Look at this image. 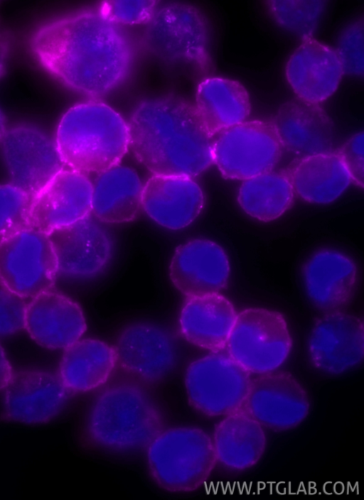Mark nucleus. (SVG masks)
Segmentation results:
<instances>
[{
  "mask_svg": "<svg viewBox=\"0 0 364 500\" xmlns=\"http://www.w3.org/2000/svg\"><path fill=\"white\" fill-rule=\"evenodd\" d=\"M38 64L68 88L99 97L119 87L134 62L133 42L99 10H80L42 23L30 38Z\"/></svg>",
  "mask_w": 364,
  "mask_h": 500,
  "instance_id": "f257e3e1",
  "label": "nucleus"
},
{
  "mask_svg": "<svg viewBox=\"0 0 364 500\" xmlns=\"http://www.w3.org/2000/svg\"><path fill=\"white\" fill-rule=\"evenodd\" d=\"M128 126L129 146L154 175L192 177L213 163V136L184 100L144 99L134 107Z\"/></svg>",
  "mask_w": 364,
  "mask_h": 500,
  "instance_id": "f03ea898",
  "label": "nucleus"
},
{
  "mask_svg": "<svg viewBox=\"0 0 364 500\" xmlns=\"http://www.w3.org/2000/svg\"><path fill=\"white\" fill-rule=\"evenodd\" d=\"M55 143L63 163L82 173H100L119 163L129 147L128 122L107 104L89 100L60 119Z\"/></svg>",
  "mask_w": 364,
  "mask_h": 500,
  "instance_id": "7ed1b4c3",
  "label": "nucleus"
},
{
  "mask_svg": "<svg viewBox=\"0 0 364 500\" xmlns=\"http://www.w3.org/2000/svg\"><path fill=\"white\" fill-rule=\"evenodd\" d=\"M294 276L301 302L323 315L345 311L354 303L360 288L361 265L351 246L323 238L301 251Z\"/></svg>",
  "mask_w": 364,
  "mask_h": 500,
  "instance_id": "20e7f679",
  "label": "nucleus"
},
{
  "mask_svg": "<svg viewBox=\"0 0 364 500\" xmlns=\"http://www.w3.org/2000/svg\"><path fill=\"white\" fill-rule=\"evenodd\" d=\"M164 426L163 414L151 396L129 384L101 392L87 420L88 436L95 444L120 452L146 448Z\"/></svg>",
  "mask_w": 364,
  "mask_h": 500,
  "instance_id": "39448f33",
  "label": "nucleus"
},
{
  "mask_svg": "<svg viewBox=\"0 0 364 500\" xmlns=\"http://www.w3.org/2000/svg\"><path fill=\"white\" fill-rule=\"evenodd\" d=\"M215 461L211 438L196 426L164 428L146 452V464L151 480L171 493L198 489L208 477Z\"/></svg>",
  "mask_w": 364,
  "mask_h": 500,
  "instance_id": "423d86ee",
  "label": "nucleus"
},
{
  "mask_svg": "<svg viewBox=\"0 0 364 500\" xmlns=\"http://www.w3.org/2000/svg\"><path fill=\"white\" fill-rule=\"evenodd\" d=\"M141 42L144 50L173 65L203 68L210 59V36L204 18L193 6L157 1L144 23Z\"/></svg>",
  "mask_w": 364,
  "mask_h": 500,
  "instance_id": "0eeeda50",
  "label": "nucleus"
},
{
  "mask_svg": "<svg viewBox=\"0 0 364 500\" xmlns=\"http://www.w3.org/2000/svg\"><path fill=\"white\" fill-rule=\"evenodd\" d=\"M292 347L288 325L279 312L267 308L240 311L229 335L227 352L250 373L276 371Z\"/></svg>",
  "mask_w": 364,
  "mask_h": 500,
  "instance_id": "6e6552de",
  "label": "nucleus"
},
{
  "mask_svg": "<svg viewBox=\"0 0 364 500\" xmlns=\"http://www.w3.org/2000/svg\"><path fill=\"white\" fill-rule=\"evenodd\" d=\"M251 381L250 373L220 350L193 360L184 377L189 403L209 417L224 416L244 407Z\"/></svg>",
  "mask_w": 364,
  "mask_h": 500,
  "instance_id": "1a4fd4ad",
  "label": "nucleus"
},
{
  "mask_svg": "<svg viewBox=\"0 0 364 500\" xmlns=\"http://www.w3.org/2000/svg\"><path fill=\"white\" fill-rule=\"evenodd\" d=\"M213 160L225 178L246 180L272 172L282 146L272 121H245L217 135Z\"/></svg>",
  "mask_w": 364,
  "mask_h": 500,
  "instance_id": "9d476101",
  "label": "nucleus"
},
{
  "mask_svg": "<svg viewBox=\"0 0 364 500\" xmlns=\"http://www.w3.org/2000/svg\"><path fill=\"white\" fill-rule=\"evenodd\" d=\"M58 274L48 234L28 227L0 243V282L22 298L50 290Z\"/></svg>",
  "mask_w": 364,
  "mask_h": 500,
  "instance_id": "9b49d317",
  "label": "nucleus"
},
{
  "mask_svg": "<svg viewBox=\"0 0 364 500\" xmlns=\"http://www.w3.org/2000/svg\"><path fill=\"white\" fill-rule=\"evenodd\" d=\"M0 156L11 184L31 196L63 168L55 141L40 127L26 122L8 127Z\"/></svg>",
  "mask_w": 364,
  "mask_h": 500,
  "instance_id": "f8f14e48",
  "label": "nucleus"
},
{
  "mask_svg": "<svg viewBox=\"0 0 364 500\" xmlns=\"http://www.w3.org/2000/svg\"><path fill=\"white\" fill-rule=\"evenodd\" d=\"M105 222L89 214L49 234L56 254L58 273L77 281L94 278L109 266L113 241Z\"/></svg>",
  "mask_w": 364,
  "mask_h": 500,
  "instance_id": "ddd939ff",
  "label": "nucleus"
},
{
  "mask_svg": "<svg viewBox=\"0 0 364 500\" xmlns=\"http://www.w3.org/2000/svg\"><path fill=\"white\" fill-rule=\"evenodd\" d=\"M114 349L123 369L148 384L165 379L178 362L173 334L154 322H139L124 327L118 335Z\"/></svg>",
  "mask_w": 364,
  "mask_h": 500,
  "instance_id": "4468645a",
  "label": "nucleus"
},
{
  "mask_svg": "<svg viewBox=\"0 0 364 500\" xmlns=\"http://www.w3.org/2000/svg\"><path fill=\"white\" fill-rule=\"evenodd\" d=\"M306 350L310 364L321 373L353 369L363 359V320L346 310L322 315L310 329Z\"/></svg>",
  "mask_w": 364,
  "mask_h": 500,
  "instance_id": "2eb2a0df",
  "label": "nucleus"
},
{
  "mask_svg": "<svg viewBox=\"0 0 364 500\" xmlns=\"http://www.w3.org/2000/svg\"><path fill=\"white\" fill-rule=\"evenodd\" d=\"M244 408L263 426L287 430L299 425L310 411L309 394L286 371H272L252 379Z\"/></svg>",
  "mask_w": 364,
  "mask_h": 500,
  "instance_id": "dca6fc26",
  "label": "nucleus"
},
{
  "mask_svg": "<svg viewBox=\"0 0 364 500\" xmlns=\"http://www.w3.org/2000/svg\"><path fill=\"white\" fill-rule=\"evenodd\" d=\"M92 198L87 175L63 168L32 196L30 227L49 234L73 224L90 214Z\"/></svg>",
  "mask_w": 364,
  "mask_h": 500,
  "instance_id": "f3484780",
  "label": "nucleus"
},
{
  "mask_svg": "<svg viewBox=\"0 0 364 500\" xmlns=\"http://www.w3.org/2000/svg\"><path fill=\"white\" fill-rule=\"evenodd\" d=\"M68 400V390L58 375L44 370L14 374L4 389L1 409L15 423L38 425L58 415Z\"/></svg>",
  "mask_w": 364,
  "mask_h": 500,
  "instance_id": "a211bd4d",
  "label": "nucleus"
},
{
  "mask_svg": "<svg viewBox=\"0 0 364 500\" xmlns=\"http://www.w3.org/2000/svg\"><path fill=\"white\" fill-rule=\"evenodd\" d=\"M232 268L225 249L205 238L178 246L169 266L173 287L186 297L204 293H220L228 288Z\"/></svg>",
  "mask_w": 364,
  "mask_h": 500,
  "instance_id": "6ab92c4d",
  "label": "nucleus"
},
{
  "mask_svg": "<svg viewBox=\"0 0 364 500\" xmlns=\"http://www.w3.org/2000/svg\"><path fill=\"white\" fill-rule=\"evenodd\" d=\"M284 73L291 91L301 102L318 105L337 91L344 72L334 49L306 39L288 58Z\"/></svg>",
  "mask_w": 364,
  "mask_h": 500,
  "instance_id": "aec40b11",
  "label": "nucleus"
},
{
  "mask_svg": "<svg viewBox=\"0 0 364 500\" xmlns=\"http://www.w3.org/2000/svg\"><path fill=\"white\" fill-rule=\"evenodd\" d=\"M86 328L80 307L60 293L50 289L26 304L24 329L45 348L67 349L80 339Z\"/></svg>",
  "mask_w": 364,
  "mask_h": 500,
  "instance_id": "412c9836",
  "label": "nucleus"
},
{
  "mask_svg": "<svg viewBox=\"0 0 364 500\" xmlns=\"http://www.w3.org/2000/svg\"><path fill=\"white\" fill-rule=\"evenodd\" d=\"M141 203L156 224L168 229H181L199 215L205 197L191 177L153 175L143 186Z\"/></svg>",
  "mask_w": 364,
  "mask_h": 500,
  "instance_id": "4be33fe9",
  "label": "nucleus"
},
{
  "mask_svg": "<svg viewBox=\"0 0 364 500\" xmlns=\"http://www.w3.org/2000/svg\"><path fill=\"white\" fill-rule=\"evenodd\" d=\"M282 148L299 158L330 151L334 127L318 105L291 103L281 108L272 121Z\"/></svg>",
  "mask_w": 364,
  "mask_h": 500,
  "instance_id": "5701e85b",
  "label": "nucleus"
},
{
  "mask_svg": "<svg viewBox=\"0 0 364 500\" xmlns=\"http://www.w3.org/2000/svg\"><path fill=\"white\" fill-rule=\"evenodd\" d=\"M237 317L232 302L220 293L188 296L179 315V327L190 343L211 351L224 349Z\"/></svg>",
  "mask_w": 364,
  "mask_h": 500,
  "instance_id": "b1692460",
  "label": "nucleus"
},
{
  "mask_svg": "<svg viewBox=\"0 0 364 500\" xmlns=\"http://www.w3.org/2000/svg\"><path fill=\"white\" fill-rule=\"evenodd\" d=\"M212 441L216 460L235 472L257 464L267 446L264 426L244 407L224 415L215 428Z\"/></svg>",
  "mask_w": 364,
  "mask_h": 500,
  "instance_id": "393cba45",
  "label": "nucleus"
},
{
  "mask_svg": "<svg viewBox=\"0 0 364 500\" xmlns=\"http://www.w3.org/2000/svg\"><path fill=\"white\" fill-rule=\"evenodd\" d=\"M285 173L294 193L314 205L335 201L353 182L338 151L299 158Z\"/></svg>",
  "mask_w": 364,
  "mask_h": 500,
  "instance_id": "a878e982",
  "label": "nucleus"
},
{
  "mask_svg": "<svg viewBox=\"0 0 364 500\" xmlns=\"http://www.w3.org/2000/svg\"><path fill=\"white\" fill-rule=\"evenodd\" d=\"M193 106L204 127L213 137L246 121L251 112L250 95L243 85L222 77H210L200 82Z\"/></svg>",
  "mask_w": 364,
  "mask_h": 500,
  "instance_id": "bb28decb",
  "label": "nucleus"
},
{
  "mask_svg": "<svg viewBox=\"0 0 364 500\" xmlns=\"http://www.w3.org/2000/svg\"><path fill=\"white\" fill-rule=\"evenodd\" d=\"M92 185L91 212L102 222H129L141 212L143 186L132 168L117 165L98 173Z\"/></svg>",
  "mask_w": 364,
  "mask_h": 500,
  "instance_id": "cd10ccee",
  "label": "nucleus"
},
{
  "mask_svg": "<svg viewBox=\"0 0 364 500\" xmlns=\"http://www.w3.org/2000/svg\"><path fill=\"white\" fill-rule=\"evenodd\" d=\"M117 364L114 347L98 339H79L64 352L58 376L68 391L85 393L104 385Z\"/></svg>",
  "mask_w": 364,
  "mask_h": 500,
  "instance_id": "c85d7f7f",
  "label": "nucleus"
},
{
  "mask_svg": "<svg viewBox=\"0 0 364 500\" xmlns=\"http://www.w3.org/2000/svg\"><path fill=\"white\" fill-rule=\"evenodd\" d=\"M294 192L286 173H265L245 180L239 187L237 201L250 217L272 222L290 207Z\"/></svg>",
  "mask_w": 364,
  "mask_h": 500,
  "instance_id": "c756f323",
  "label": "nucleus"
},
{
  "mask_svg": "<svg viewBox=\"0 0 364 500\" xmlns=\"http://www.w3.org/2000/svg\"><path fill=\"white\" fill-rule=\"evenodd\" d=\"M267 4L270 18L279 28L304 40L315 34L326 8L323 1H270Z\"/></svg>",
  "mask_w": 364,
  "mask_h": 500,
  "instance_id": "7c9ffc66",
  "label": "nucleus"
},
{
  "mask_svg": "<svg viewBox=\"0 0 364 500\" xmlns=\"http://www.w3.org/2000/svg\"><path fill=\"white\" fill-rule=\"evenodd\" d=\"M31 197L11 183L0 184V243L30 227Z\"/></svg>",
  "mask_w": 364,
  "mask_h": 500,
  "instance_id": "2f4dec72",
  "label": "nucleus"
},
{
  "mask_svg": "<svg viewBox=\"0 0 364 500\" xmlns=\"http://www.w3.org/2000/svg\"><path fill=\"white\" fill-rule=\"evenodd\" d=\"M363 21L353 19L341 31L336 50L344 73L352 77L363 75Z\"/></svg>",
  "mask_w": 364,
  "mask_h": 500,
  "instance_id": "473e14b6",
  "label": "nucleus"
},
{
  "mask_svg": "<svg viewBox=\"0 0 364 500\" xmlns=\"http://www.w3.org/2000/svg\"><path fill=\"white\" fill-rule=\"evenodd\" d=\"M156 1H104L99 11L107 18L121 25L145 23L151 16Z\"/></svg>",
  "mask_w": 364,
  "mask_h": 500,
  "instance_id": "72a5a7b5",
  "label": "nucleus"
},
{
  "mask_svg": "<svg viewBox=\"0 0 364 500\" xmlns=\"http://www.w3.org/2000/svg\"><path fill=\"white\" fill-rule=\"evenodd\" d=\"M25 298L0 282V336L16 334L24 328Z\"/></svg>",
  "mask_w": 364,
  "mask_h": 500,
  "instance_id": "f704fd0d",
  "label": "nucleus"
},
{
  "mask_svg": "<svg viewBox=\"0 0 364 500\" xmlns=\"http://www.w3.org/2000/svg\"><path fill=\"white\" fill-rule=\"evenodd\" d=\"M349 171L352 181L363 186V132L350 136L338 151Z\"/></svg>",
  "mask_w": 364,
  "mask_h": 500,
  "instance_id": "c9c22d12",
  "label": "nucleus"
},
{
  "mask_svg": "<svg viewBox=\"0 0 364 500\" xmlns=\"http://www.w3.org/2000/svg\"><path fill=\"white\" fill-rule=\"evenodd\" d=\"M14 373L10 361L0 345V391L4 390L13 377Z\"/></svg>",
  "mask_w": 364,
  "mask_h": 500,
  "instance_id": "e433bc0d",
  "label": "nucleus"
},
{
  "mask_svg": "<svg viewBox=\"0 0 364 500\" xmlns=\"http://www.w3.org/2000/svg\"><path fill=\"white\" fill-rule=\"evenodd\" d=\"M10 57V44L6 38L0 33V79L5 74Z\"/></svg>",
  "mask_w": 364,
  "mask_h": 500,
  "instance_id": "4c0bfd02",
  "label": "nucleus"
},
{
  "mask_svg": "<svg viewBox=\"0 0 364 500\" xmlns=\"http://www.w3.org/2000/svg\"><path fill=\"white\" fill-rule=\"evenodd\" d=\"M8 129L5 115L0 108V143L2 141L4 136Z\"/></svg>",
  "mask_w": 364,
  "mask_h": 500,
  "instance_id": "58836bf2",
  "label": "nucleus"
}]
</instances>
